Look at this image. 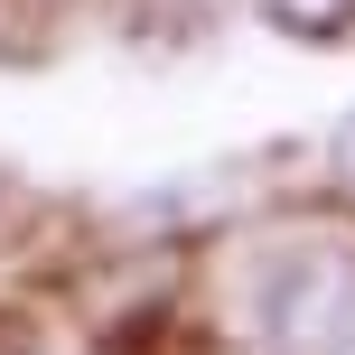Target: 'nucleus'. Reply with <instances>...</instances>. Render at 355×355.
<instances>
[{
	"label": "nucleus",
	"instance_id": "nucleus-1",
	"mask_svg": "<svg viewBox=\"0 0 355 355\" xmlns=\"http://www.w3.org/2000/svg\"><path fill=\"white\" fill-rule=\"evenodd\" d=\"M262 10H281L290 28H337V19L355 10V0H262Z\"/></svg>",
	"mask_w": 355,
	"mask_h": 355
},
{
	"label": "nucleus",
	"instance_id": "nucleus-2",
	"mask_svg": "<svg viewBox=\"0 0 355 355\" xmlns=\"http://www.w3.org/2000/svg\"><path fill=\"white\" fill-rule=\"evenodd\" d=\"M337 178L355 187V112H346V131H337Z\"/></svg>",
	"mask_w": 355,
	"mask_h": 355
}]
</instances>
